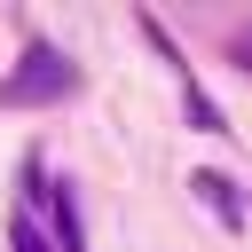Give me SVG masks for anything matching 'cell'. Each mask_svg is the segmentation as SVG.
<instances>
[{"label": "cell", "mask_w": 252, "mask_h": 252, "mask_svg": "<svg viewBox=\"0 0 252 252\" xmlns=\"http://www.w3.org/2000/svg\"><path fill=\"white\" fill-rule=\"evenodd\" d=\"M32 189H39L47 220H55V252H87V228H79V205H71V189H63V181H47L39 165H32Z\"/></svg>", "instance_id": "7a4b0ae2"}, {"label": "cell", "mask_w": 252, "mask_h": 252, "mask_svg": "<svg viewBox=\"0 0 252 252\" xmlns=\"http://www.w3.org/2000/svg\"><path fill=\"white\" fill-rule=\"evenodd\" d=\"M228 55H236V71H252V24H244V32L228 39Z\"/></svg>", "instance_id": "5b68a950"}, {"label": "cell", "mask_w": 252, "mask_h": 252, "mask_svg": "<svg viewBox=\"0 0 252 252\" xmlns=\"http://www.w3.org/2000/svg\"><path fill=\"white\" fill-rule=\"evenodd\" d=\"M189 189H197V197H205V205H213V213H220V220H228V228H236V220H244V213H236V181H220V173H197V181H189Z\"/></svg>", "instance_id": "3957f363"}, {"label": "cell", "mask_w": 252, "mask_h": 252, "mask_svg": "<svg viewBox=\"0 0 252 252\" xmlns=\"http://www.w3.org/2000/svg\"><path fill=\"white\" fill-rule=\"evenodd\" d=\"M8 252H55V244L39 236V220H32V213H16V220H8Z\"/></svg>", "instance_id": "277c9868"}, {"label": "cell", "mask_w": 252, "mask_h": 252, "mask_svg": "<svg viewBox=\"0 0 252 252\" xmlns=\"http://www.w3.org/2000/svg\"><path fill=\"white\" fill-rule=\"evenodd\" d=\"M71 87H79V63H71L63 47H47V39H39V47H24V63H16L8 79H0V110H32V102H63Z\"/></svg>", "instance_id": "6da1fadb"}]
</instances>
